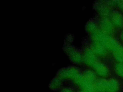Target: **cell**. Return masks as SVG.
Returning a JSON list of instances; mask_svg holds the SVG:
<instances>
[{
	"label": "cell",
	"mask_w": 123,
	"mask_h": 92,
	"mask_svg": "<svg viewBox=\"0 0 123 92\" xmlns=\"http://www.w3.org/2000/svg\"><path fill=\"white\" fill-rule=\"evenodd\" d=\"M119 89V83L114 79L110 80L107 82L106 89L108 92H116Z\"/></svg>",
	"instance_id": "1"
},
{
	"label": "cell",
	"mask_w": 123,
	"mask_h": 92,
	"mask_svg": "<svg viewBox=\"0 0 123 92\" xmlns=\"http://www.w3.org/2000/svg\"><path fill=\"white\" fill-rule=\"evenodd\" d=\"M115 58L120 63L123 62V46L120 45L113 51Z\"/></svg>",
	"instance_id": "2"
},
{
	"label": "cell",
	"mask_w": 123,
	"mask_h": 92,
	"mask_svg": "<svg viewBox=\"0 0 123 92\" xmlns=\"http://www.w3.org/2000/svg\"><path fill=\"white\" fill-rule=\"evenodd\" d=\"M113 23L116 26L121 27L123 25V17L122 15L118 12L113 13L112 16Z\"/></svg>",
	"instance_id": "3"
},
{
	"label": "cell",
	"mask_w": 123,
	"mask_h": 92,
	"mask_svg": "<svg viewBox=\"0 0 123 92\" xmlns=\"http://www.w3.org/2000/svg\"><path fill=\"white\" fill-rule=\"evenodd\" d=\"M104 30L105 32L108 34H111L112 32L113 27L110 21L108 20H106L104 22V25H103Z\"/></svg>",
	"instance_id": "4"
},
{
	"label": "cell",
	"mask_w": 123,
	"mask_h": 92,
	"mask_svg": "<svg viewBox=\"0 0 123 92\" xmlns=\"http://www.w3.org/2000/svg\"><path fill=\"white\" fill-rule=\"evenodd\" d=\"M115 70L118 75L121 77H123V64L118 63L115 65Z\"/></svg>",
	"instance_id": "5"
},
{
	"label": "cell",
	"mask_w": 123,
	"mask_h": 92,
	"mask_svg": "<svg viewBox=\"0 0 123 92\" xmlns=\"http://www.w3.org/2000/svg\"><path fill=\"white\" fill-rule=\"evenodd\" d=\"M121 38H122V40H123V32H122V33L121 34Z\"/></svg>",
	"instance_id": "6"
}]
</instances>
